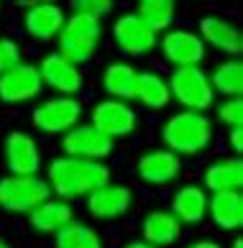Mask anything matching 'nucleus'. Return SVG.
<instances>
[{"mask_svg":"<svg viewBox=\"0 0 243 248\" xmlns=\"http://www.w3.org/2000/svg\"><path fill=\"white\" fill-rule=\"evenodd\" d=\"M21 64V46L13 39H0V75Z\"/></svg>","mask_w":243,"mask_h":248,"instance_id":"30","label":"nucleus"},{"mask_svg":"<svg viewBox=\"0 0 243 248\" xmlns=\"http://www.w3.org/2000/svg\"><path fill=\"white\" fill-rule=\"evenodd\" d=\"M210 77V85H212V93L215 95H223V97H241L243 93V64L241 59H226L220 62L218 67L212 69Z\"/></svg>","mask_w":243,"mask_h":248,"instance_id":"25","label":"nucleus"},{"mask_svg":"<svg viewBox=\"0 0 243 248\" xmlns=\"http://www.w3.org/2000/svg\"><path fill=\"white\" fill-rule=\"evenodd\" d=\"M179 171H182V159L166 149H151V151L141 154L136 161L138 179L154 187H164L169 182H174L179 177Z\"/></svg>","mask_w":243,"mask_h":248,"instance_id":"16","label":"nucleus"},{"mask_svg":"<svg viewBox=\"0 0 243 248\" xmlns=\"http://www.w3.org/2000/svg\"><path fill=\"white\" fill-rule=\"evenodd\" d=\"M218 121L230 131V128H243V100L241 97H228L218 105Z\"/></svg>","mask_w":243,"mask_h":248,"instance_id":"28","label":"nucleus"},{"mask_svg":"<svg viewBox=\"0 0 243 248\" xmlns=\"http://www.w3.org/2000/svg\"><path fill=\"white\" fill-rule=\"evenodd\" d=\"M74 220V210L67 200H59V197H49L44 200L39 207L29 213V223L33 231H39L44 235H57L62 228H67Z\"/></svg>","mask_w":243,"mask_h":248,"instance_id":"20","label":"nucleus"},{"mask_svg":"<svg viewBox=\"0 0 243 248\" xmlns=\"http://www.w3.org/2000/svg\"><path fill=\"white\" fill-rule=\"evenodd\" d=\"M49 197L51 189L41 177H0V210L5 213L29 215Z\"/></svg>","mask_w":243,"mask_h":248,"instance_id":"5","label":"nucleus"},{"mask_svg":"<svg viewBox=\"0 0 243 248\" xmlns=\"http://www.w3.org/2000/svg\"><path fill=\"white\" fill-rule=\"evenodd\" d=\"M54 248H102V241L92 225L72 220L67 228H62L54 235Z\"/></svg>","mask_w":243,"mask_h":248,"instance_id":"27","label":"nucleus"},{"mask_svg":"<svg viewBox=\"0 0 243 248\" xmlns=\"http://www.w3.org/2000/svg\"><path fill=\"white\" fill-rule=\"evenodd\" d=\"M110 182V167L105 161H82L69 156L51 159L46 169V185L59 200H77L87 197L95 189Z\"/></svg>","mask_w":243,"mask_h":248,"instance_id":"1","label":"nucleus"},{"mask_svg":"<svg viewBox=\"0 0 243 248\" xmlns=\"http://www.w3.org/2000/svg\"><path fill=\"white\" fill-rule=\"evenodd\" d=\"M230 248H243V238H236V241L230 243Z\"/></svg>","mask_w":243,"mask_h":248,"instance_id":"34","label":"nucleus"},{"mask_svg":"<svg viewBox=\"0 0 243 248\" xmlns=\"http://www.w3.org/2000/svg\"><path fill=\"white\" fill-rule=\"evenodd\" d=\"M133 13L154 33H159V31H169V26L174 23V16H177V5L172 0H141Z\"/></svg>","mask_w":243,"mask_h":248,"instance_id":"26","label":"nucleus"},{"mask_svg":"<svg viewBox=\"0 0 243 248\" xmlns=\"http://www.w3.org/2000/svg\"><path fill=\"white\" fill-rule=\"evenodd\" d=\"M44 90V82L39 75L36 64H16L13 69H8L5 75H0V100L3 103H29V100L39 97Z\"/></svg>","mask_w":243,"mask_h":248,"instance_id":"13","label":"nucleus"},{"mask_svg":"<svg viewBox=\"0 0 243 248\" xmlns=\"http://www.w3.org/2000/svg\"><path fill=\"white\" fill-rule=\"evenodd\" d=\"M130 207H133V189L128 185L108 182L92 195H87V210L97 220H118L128 215Z\"/></svg>","mask_w":243,"mask_h":248,"instance_id":"14","label":"nucleus"},{"mask_svg":"<svg viewBox=\"0 0 243 248\" xmlns=\"http://www.w3.org/2000/svg\"><path fill=\"white\" fill-rule=\"evenodd\" d=\"M228 141H230V146H233V151L241 154V151H243V128H230Z\"/></svg>","mask_w":243,"mask_h":248,"instance_id":"31","label":"nucleus"},{"mask_svg":"<svg viewBox=\"0 0 243 248\" xmlns=\"http://www.w3.org/2000/svg\"><path fill=\"white\" fill-rule=\"evenodd\" d=\"M187 248H223L218 241H208V238H202V241H194V243H190Z\"/></svg>","mask_w":243,"mask_h":248,"instance_id":"32","label":"nucleus"},{"mask_svg":"<svg viewBox=\"0 0 243 248\" xmlns=\"http://www.w3.org/2000/svg\"><path fill=\"white\" fill-rule=\"evenodd\" d=\"M141 241L154 246V248H164V246H174L182 235V225L169 210H154L148 213L141 223Z\"/></svg>","mask_w":243,"mask_h":248,"instance_id":"21","label":"nucleus"},{"mask_svg":"<svg viewBox=\"0 0 243 248\" xmlns=\"http://www.w3.org/2000/svg\"><path fill=\"white\" fill-rule=\"evenodd\" d=\"M159 49H162L164 62H169L174 69L184 67H200L208 57V46L202 44L197 31L190 29H169L159 39Z\"/></svg>","mask_w":243,"mask_h":248,"instance_id":"8","label":"nucleus"},{"mask_svg":"<svg viewBox=\"0 0 243 248\" xmlns=\"http://www.w3.org/2000/svg\"><path fill=\"white\" fill-rule=\"evenodd\" d=\"M3 159L13 177H39L41 149L26 131H11L3 141Z\"/></svg>","mask_w":243,"mask_h":248,"instance_id":"9","label":"nucleus"},{"mask_svg":"<svg viewBox=\"0 0 243 248\" xmlns=\"http://www.w3.org/2000/svg\"><path fill=\"white\" fill-rule=\"evenodd\" d=\"M36 67H39L44 87L57 90L62 97H74L82 90V85H85V77H82L80 67L72 64V62H67L59 51L46 54Z\"/></svg>","mask_w":243,"mask_h":248,"instance_id":"12","label":"nucleus"},{"mask_svg":"<svg viewBox=\"0 0 243 248\" xmlns=\"http://www.w3.org/2000/svg\"><path fill=\"white\" fill-rule=\"evenodd\" d=\"M208 215L220 231H238L243 225V195L241 192H220L208 200Z\"/></svg>","mask_w":243,"mask_h":248,"instance_id":"23","label":"nucleus"},{"mask_svg":"<svg viewBox=\"0 0 243 248\" xmlns=\"http://www.w3.org/2000/svg\"><path fill=\"white\" fill-rule=\"evenodd\" d=\"M62 151L69 159L102 161L113 154V141H108L102 133H97L90 123H77L62 136Z\"/></svg>","mask_w":243,"mask_h":248,"instance_id":"10","label":"nucleus"},{"mask_svg":"<svg viewBox=\"0 0 243 248\" xmlns=\"http://www.w3.org/2000/svg\"><path fill=\"white\" fill-rule=\"evenodd\" d=\"M169 95L172 100L182 105V110H194V113H205L215 105V93L210 85L208 72L200 67H184L174 69L169 75Z\"/></svg>","mask_w":243,"mask_h":248,"instance_id":"4","label":"nucleus"},{"mask_svg":"<svg viewBox=\"0 0 243 248\" xmlns=\"http://www.w3.org/2000/svg\"><path fill=\"white\" fill-rule=\"evenodd\" d=\"M59 39V54L72 64H85L95 57L102 39V23L97 18L72 13L64 21V29L57 36Z\"/></svg>","mask_w":243,"mask_h":248,"instance_id":"3","label":"nucleus"},{"mask_svg":"<svg viewBox=\"0 0 243 248\" xmlns=\"http://www.w3.org/2000/svg\"><path fill=\"white\" fill-rule=\"evenodd\" d=\"M67 13L57 3H33L23 13V29L36 41H51L64 29Z\"/></svg>","mask_w":243,"mask_h":248,"instance_id":"17","label":"nucleus"},{"mask_svg":"<svg viewBox=\"0 0 243 248\" xmlns=\"http://www.w3.org/2000/svg\"><path fill=\"white\" fill-rule=\"evenodd\" d=\"M0 248H13V246H11V243H8V241H5V238H0Z\"/></svg>","mask_w":243,"mask_h":248,"instance_id":"35","label":"nucleus"},{"mask_svg":"<svg viewBox=\"0 0 243 248\" xmlns=\"http://www.w3.org/2000/svg\"><path fill=\"white\" fill-rule=\"evenodd\" d=\"M113 41L128 57H144V54L154 51V46L159 44V36L136 13H123L113 23Z\"/></svg>","mask_w":243,"mask_h":248,"instance_id":"11","label":"nucleus"},{"mask_svg":"<svg viewBox=\"0 0 243 248\" xmlns=\"http://www.w3.org/2000/svg\"><path fill=\"white\" fill-rule=\"evenodd\" d=\"M72 11L100 21L102 16H108L113 11V3H110V0H72Z\"/></svg>","mask_w":243,"mask_h":248,"instance_id":"29","label":"nucleus"},{"mask_svg":"<svg viewBox=\"0 0 243 248\" xmlns=\"http://www.w3.org/2000/svg\"><path fill=\"white\" fill-rule=\"evenodd\" d=\"M90 125L95 128L97 133H102L108 141H115V139H126L136 131L138 125V113L130 103H120V100H100L95 103L90 113Z\"/></svg>","mask_w":243,"mask_h":248,"instance_id":"7","label":"nucleus"},{"mask_svg":"<svg viewBox=\"0 0 243 248\" xmlns=\"http://www.w3.org/2000/svg\"><path fill=\"white\" fill-rule=\"evenodd\" d=\"M215 139V123L210 115L194 113V110H179L166 118L162 125V141L164 149L174 156H197L202 154Z\"/></svg>","mask_w":243,"mask_h":248,"instance_id":"2","label":"nucleus"},{"mask_svg":"<svg viewBox=\"0 0 243 248\" xmlns=\"http://www.w3.org/2000/svg\"><path fill=\"white\" fill-rule=\"evenodd\" d=\"M136 100L141 103L144 108H151V110H162L169 105V85L162 75L156 72H138V82H136Z\"/></svg>","mask_w":243,"mask_h":248,"instance_id":"24","label":"nucleus"},{"mask_svg":"<svg viewBox=\"0 0 243 248\" xmlns=\"http://www.w3.org/2000/svg\"><path fill=\"white\" fill-rule=\"evenodd\" d=\"M136 82L138 69H133L128 62H113L102 69V90L110 100H120V103L136 100Z\"/></svg>","mask_w":243,"mask_h":248,"instance_id":"22","label":"nucleus"},{"mask_svg":"<svg viewBox=\"0 0 243 248\" xmlns=\"http://www.w3.org/2000/svg\"><path fill=\"white\" fill-rule=\"evenodd\" d=\"M126 248H154V246H148V243H144V241H130Z\"/></svg>","mask_w":243,"mask_h":248,"instance_id":"33","label":"nucleus"},{"mask_svg":"<svg viewBox=\"0 0 243 248\" xmlns=\"http://www.w3.org/2000/svg\"><path fill=\"white\" fill-rule=\"evenodd\" d=\"M208 200L210 195L202 185H182L172 197L169 213L179 220V225H197L208 217Z\"/></svg>","mask_w":243,"mask_h":248,"instance_id":"18","label":"nucleus"},{"mask_svg":"<svg viewBox=\"0 0 243 248\" xmlns=\"http://www.w3.org/2000/svg\"><path fill=\"white\" fill-rule=\"evenodd\" d=\"M197 36L202 39L205 46H212L223 54H228V59H238L243 51V33L238 31L236 23H230L223 16H205L200 18Z\"/></svg>","mask_w":243,"mask_h":248,"instance_id":"15","label":"nucleus"},{"mask_svg":"<svg viewBox=\"0 0 243 248\" xmlns=\"http://www.w3.org/2000/svg\"><path fill=\"white\" fill-rule=\"evenodd\" d=\"M243 187V164L238 156L212 161L202 174V189L220 195V192H241Z\"/></svg>","mask_w":243,"mask_h":248,"instance_id":"19","label":"nucleus"},{"mask_svg":"<svg viewBox=\"0 0 243 248\" xmlns=\"http://www.w3.org/2000/svg\"><path fill=\"white\" fill-rule=\"evenodd\" d=\"M82 113H85V108L77 97H49L44 100L41 105L33 108L31 113V121H33V128L41 133H59L64 136L74 128L80 121H82Z\"/></svg>","mask_w":243,"mask_h":248,"instance_id":"6","label":"nucleus"}]
</instances>
